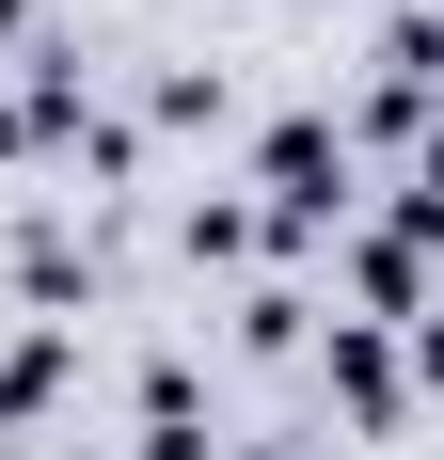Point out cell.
<instances>
[{
    "instance_id": "obj_1",
    "label": "cell",
    "mask_w": 444,
    "mask_h": 460,
    "mask_svg": "<svg viewBox=\"0 0 444 460\" xmlns=\"http://www.w3.org/2000/svg\"><path fill=\"white\" fill-rule=\"evenodd\" d=\"M429 366H444V318H429Z\"/></svg>"
}]
</instances>
